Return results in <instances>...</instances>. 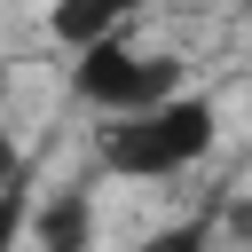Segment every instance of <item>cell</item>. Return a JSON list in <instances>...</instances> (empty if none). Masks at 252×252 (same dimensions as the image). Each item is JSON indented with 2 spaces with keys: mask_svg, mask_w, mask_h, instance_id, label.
I'll list each match as a JSON object with an SVG mask.
<instances>
[{
  "mask_svg": "<svg viewBox=\"0 0 252 252\" xmlns=\"http://www.w3.org/2000/svg\"><path fill=\"white\" fill-rule=\"evenodd\" d=\"M213 142H220V102L181 87V94L134 110V118H110L94 134V165L118 173V181H181L189 165L213 158Z\"/></svg>",
  "mask_w": 252,
  "mask_h": 252,
  "instance_id": "obj_1",
  "label": "cell"
},
{
  "mask_svg": "<svg viewBox=\"0 0 252 252\" xmlns=\"http://www.w3.org/2000/svg\"><path fill=\"white\" fill-rule=\"evenodd\" d=\"M181 87H189V63H181L173 47H142L134 24H126V32H102L94 47L71 55V102H87V110H102V118H134V110L181 94Z\"/></svg>",
  "mask_w": 252,
  "mask_h": 252,
  "instance_id": "obj_2",
  "label": "cell"
},
{
  "mask_svg": "<svg viewBox=\"0 0 252 252\" xmlns=\"http://www.w3.org/2000/svg\"><path fill=\"white\" fill-rule=\"evenodd\" d=\"M94 236H102V205H94L87 181H63V189L32 197V220H24L32 252H94Z\"/></svg>",
  "mask_w": 252,
  "mask_h": 252,
  "instance_id": "obj_3",
  "label": "cell"
},
{
  "mask_svg": "<svg viewBox=\"0 0 252 252\" xmlns=\"http://www.w3.org/2000/svg\"><path fill=\"white\" fill-rule=\"evenodd\" d=\"M213 236H220V197H205L189 220L150 228V236H142V244H126V252H213Z\"/></svg>",
  "mask_w": 252,
  "mask_h": 252,
  "instance_id": "obj_4",
  "label": "cell"
},
{
  "mask_svg": "<svg viewBox=\"0 0 252 252\" xmlns=\"http://www.w3.org/2000/svg\"><path fill=\"white\" fill-rule=\"evenodd\" d=\"M32 197H39L32 165H24L16 181H0V252H24V220H32Z\"/></svg>",
  "mask_w": 252,
  "mask_h": 252,
  "instance_id": "obj_5",
  "label": "cell"
},
{
  "mask_svg": "<svg viewBox=\"0 0 252 252\" xmlns=\"http://www.w3.org/2000/svg\"><path fill=\"white\" fill-rule=\"evenodd\" d=\"M32 158H24V142H16V126H8V110H0V181H16Z\"/></svg>",
  "mask_w": 252,
  "mask_h": 252,
  "instance_id": "obj_6",
  "label": "cell"
},
{
  "mask_svg": "<svg viewBox=\"0 0 252 252\" xmlns=\"http://www.w3.org/2000/svg\"><path fill=\"white\" fill-rule=\"evenodd\" d=\"M94 8H102L110 24H134V16H142V0H94Z\"/></svg>",
  "mask_w": 252,
  "mask_h": 252,
  "instance_id": "obj_7",
  "label": "cell"
}]
</instances>
